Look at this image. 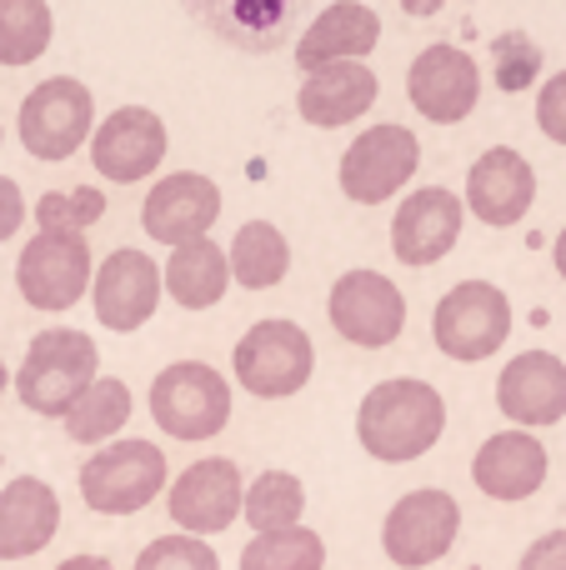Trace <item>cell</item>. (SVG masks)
I'll return each instance as SVG.
<instances>
[{
  "instance_id": "6da1fadb",
  "label": "cell",
  "mask_w": 566,
  "mask_h": 570,
  "mask_svg": "<svg viewBox=\"0 0 566 570\" xmlns=\"http://www.w3.org/2000/svg\"><path fill=\"white\" fill-rule=\"evenodd\" d=\"M447 431V401L437 385L417 381V375H397L367 391L357 405V441L367 455L387 465L421 461Z\"/></svg>"
},
{
  "instance_id": "7a4b0ae2",
  "label": "cell",
  "mask_w": 566,
  "mask_h": 570,
  "mask_svg": "<svg viewBox=\"0 0 566 570\" xmlns=\"http://www.w3.org/2000/svg\"><path fill=\"white\" fill-rule=\"evenodd\" d=\"M96 365L100 351L86 331H70V325H50L30 341L26 361L16 371V395L30 415H46V421H66V411L80 395L96 385Z\"/></svg>"
},
{
  "instance_id": "3957f363",
  "label": "cell",
  "mask_w": 566,
  "mask_h": 570,
  "mask_svg": "<svg viewBox=\"0 0 566 570\" xmlns=\"http://www.w3.org/2000/svg\"><path fill=\"white\" fill-rule=\"evenodd\" d=\"M231 371L246 385V395L256 401H286L316 371V345L286 315H271V321H256L246 335L236 341V355H231Z\"/></svg>"
},
{
  "instance_id": "277c9868",
  "label": "cell",
  "mask_w": 566,
  "mask_h": 570,
  "mask_svg": "<svg viewBox=\"0 0 566 570\" xmlns=\"http://www.w3.org/2000/svg\"><path fill=\"white\" fill-rule=\"evenodd\" d=\"M166 451L156 441H110L80 465V501L96 515H136L166 491Z\"/></svg>"
},
{
  "instance_id": "5b68a950",
  "label": "cell",
  "mask_w": 566,
  "mask_h": 570,
  "mask_svg": "<svg viewBox=\"0 0 566 570\" xmlns=\"http://www.w3.org/2000/svg\"><path fill=\"white\" fill-rule=\"evenodd\" d=\"M150 421L170 441H211L231 421V385L206 361H176L150 381Z\"/></svg>"
},
{
  "instance_id": "8992f818",
  "label": "cell",
  "mask_w": 566,
  "mask_h": 570,
  "mask_svg": "<svg viewBox=\"0 0 566 570\" xmlns=\"http://www.w3.org/2000/svg\"><path fill=\"white\" fill-rule=\"evenodd\" d=\"M511 335V301L491 281H461L431 311V341L447 361H487Z\"/></svg>"
},
{
  "instance_id": "52a82bcc",
  "label": "cell",
  "mask_w": 566,
  "mask_h": 570,
  "mask_svg": "<svg viewBox=\"0 0 566 570\" xmlns=\"http://www.w3.org/2000/svg\"><path fill=\"white\" fill-rule=\"evenodd\" d=\"M20 146L46 166L70 160L86 136H96V96L86 90V80L76 76H56L40 80L26 100H20Z\"/></svg>"
},
{
  "instance_id": "ba28073f",
  "label": "cell",
  "mask_w": 566,
  "mask_h": 570,
  "mask_svg": "<svg viewBox=\"0 0 566 570\" xmlns=\"http://www.w3.org/2000/svg\"><path fill=\"white\" fill-rule=\"evenodd\" d=\"M417 166H421L417 130L387 120V126L361 130L347 146V156H341V190H347V200H357V206H381V200H391L397 190H407Z\"/></svg>"
},
{
  "instance_id": "9c48e42d",
  "label": "cell",
  "mask_w": 566,
  "mask_h": 570,
  "mask_svg": "<svg viewBox=\"0 0 566 570\" xmlns=\"http://www.w3.org/2000/svg\"><path fill=\"white\" fill-rule=\"evenodd\" d=\"M457 535H461L457 495L437 491V485H421V491L401 495L391 505L387 525H381V551L401 570H421V566H437L457 546Z\"/></svg>"
},
{
  "instance_id": "30bf717a",
  "label": "cell",
  "mask_w": 566,
  "mask_h": 570,
  "mask_svg": "<svg viewBox=\"0 0 566 570\" xmlns=\"http://www.w3.org/2000/svg\"><path fill=\"white\" fill-rule=\"evenodd\" d=\"M326 315L341 341L361 345V351H381V345H397L407 331V295L381 271H347L331 285Z\"/></svg>"
},
{
  "instance_id": "8fae6325",
  "label": "cell",
  "mask_w": 566,
  "mask_h": 570,
  "mask_svg": "<svg viewBox=\"0 0 566 570\" xmlns=\"http://www.w3.org/2000/svg\"><path fill=\"white\" fill-rule=\"evenodd\" d=\"M90 276H96V266H90L86 236H36V240H26V250L16 261L20 301L30 311H50V315L70 311L86 295Z\"/></svg>"
},
{
  "instance_id": "7c38bea8",
  "label": "cell",
  "mask_w": 566,
  "mask_h": 570,
  "mask_svg": "<svg viewBox=\"0 0 566 570\" xmlns=\"http://www.w3.org/2000/svg\"><path fill=\"white\" fill-rule=\"evenodd\" d=\"M407 96L431 126H461L481 100V66L461 46H427L407 70Z\"/></svg>"
},
{
  "instance_id": "4fadbf2b",
  "label": "cell",
  "mask_w": 566,
  "mask_h": 570,
  "mask_svg": "<svg viewBox=\"0 0 566 570\" xmlns=\"http://www.w3.org/2000/svg\"><path fill=\"white\" fill-rule=\"evenodd\" d=\"M241 501H246V485H241L236 461L226 455H206V461L186 465V471L170 481V521L180 525V535H221L236 525Z\"/></svg>"
},
{
  "instance_id": "5bb4252c",
  "label": "cell",
  "mask_w": 566,
  "mask_h": 570,
  "mask_svg": "<svg viewBox=\"0 0 566 570\" xmlns=\"http://www.w3.org/2000/svg\"><path fill=\"white\" fill-rule=\"evenodd\" d=\"M221 206L226 200H221L216 180H206L201 170H170L140 200V226L160 246H191V240L211 236V226L221 220Z\"/></svg>"
},
{
  "instance_id": "9a60e30c",
  "label": "cell",
  "mask_w": 566,
  "mask_h": 570,
  "mask_svg": "<svg viewBox=\"0 0 566 570\" xmlns=\"http://www.w3.org/2000/svg\"><path fill=\"white\" fill-rule=\"evenodd\" d=\"M166 150H170V136L156 110L120 106L90 136V166L106 180H116V186H136V180H146L166 160Z\"/></svg>"
},
{
  "instance_id": "2e32d148",
  "label": "cell",
  "mask_w": 566,
  "mask_h": 570,
  "mask_svg": "<svg viewBox=\"0 0 566 570\" xmlns=\"http://www.w3.org/2000/svg\"><path fill=\"white\" fill-rule=\"evenodd\" d=\"M471 216L491 230H511L517 220H527V210L537 206V170L521 150L491 146L471 160L467 170V200Z\"/></svg>"
},
{
  "instance_id": "e0dca14e",
  "label": "cell",
  "mask_w": 566,
  "mask_h": 570,
  "mask_svg": "<svg viewBox=\"0 0 566 570\" xmlns=\"http://www.w3.org/2000/svg\"><path fill=\"white\" fill-rule=\"evenodd\" d=\"M461 220H467L461 196H451L447 186H421V190H411L397 206V216H391V250H397V261L411 271L437 266L461 240Z\"/></svg>"
},
{
  "instance_id": "ac0fdd59",
  "label": "cell",
  "mask_w": 566,
  "mask_h": 570,
  "mask_svg": "<svg viewBox=\"0 0 566 570\" xmlns=\"http://www.w3.org/2000/svg\"><path fill=\"white\" fill-rule=\"evenodd\" d=\"M90 301H96L100 325H110L120 335L140 331L160 305V266L146 250H110L90 276Z\"/></svg>"
},
{
  "instance_id": "d6986e66",
  "label": "cell",
  "mask_w": 566,
  "mask_h": 570,
  "mask_svg": "<svg viewBox=\"0 0 566 570\" xmlns=\"http://www.w3.org/2000/svg\"><path fill=\"white\" fill-rule=\"evenodd\" d=\"M497 405L507 421H517V431H541V425L566 421V361L552 351H521L501 371Z\"/></svg>"
},
{
  "instance_id": "ffe728a7",
  "label": "cell",
  "mask_w": 566,
  "mask_h": 570,
  "mask_svg": "<svg viewBox=\"0 0 566 570\" xmlns=\"http://www.w3.org/2000/svg\"><path fill=\"white\" fill-rule=\"evenodd\" d=\"M547 445L537 441L531 431H497L481 441L477 461H471V481H477L481 495L501 505H517V501H531V495L547 485Z\"/></svg>"
},
{
  "instance_id": "44dd1931",
  "label": "cell",
  "mask_w": 566,
  "mask_h": 570,
  "mask_svg": "<svg viewBox=\"0 0 566 570\" xmlns=\"http://www.w3.org/2000/svg\"><path fill=\"white\" fill-rule=\"evenodd\" d=\"M381 96V80L367 60H341V66H321L301 80L296 90V110L306 126H321V130H336V126H351L361 120Z\"/></svg>"
},
{
  "instance_id": "7402d4cb",
  "label": "cell",
  "mask_w": 566,
  "mask_h": 570,
  "mask_svg": "<svg viewBox=\"0 0 566 570\" xmlns=\"http://www.w3.org/2000/svg\"><path fill=\"white\" fill-rule=\"evenodd\" d=\"M60 531V495L40 475H16L0 491V561L40 556Z\"/></svg>"
},
{
  "instance_id": "603a6c76",
  "label": "cell",
  "mask_w": 566,
  "mask_h": 570,
  "mask_svg": "<svg viewBox=\"0 0 566 570\" xmlns=\"http://www.w3.org/2000/svg\"><path fill=\"white\" fill-rule=\"evenodd\" d=\"M381 40V16L361 0H341L326 6L316 20L306 26V36L296 40V66L321 70V66H341V60H367Z\"/></svg>"
},
{
  "instance_id": "cb8c5ba5",
  "label": "cell",
  "mask_w": 566,
  "mask_h": 570,
  "mask_svg": "<svg viewBox=\"0 0 566 570\" xmlns=\"http://www.w3.org/2000/svg\"><path fill=\"white\" fill-rule=\"evenodd\" d=\"M160 291L176 305H186V311H211V305H221V295L231 291L226 250H221L216 240L176 246L166 261V276H160Z\"/></svg>"
},
{
  "instance_id": "d4e9b609",
  "label": "cell",
  "mask_w": 566,
  "mask_h": 570,
  "mask_svg": "<svg viewBox=\"0 0 566 570\" xmlns=\"http://www.w3.org/2000/svg\"><path fill=\"white\" fill-rule=\"evenodd\" d=\"M226 266H231V281L246 285V291H271V285H281L291 271V240L281 236L271 220H246V226L231 236Z\"/></svg>"
},
{
  "instance_id": "484cf974",
  "label": "cell",
  "mask_w": 566,
  "mask_h": 570,
  "mask_svg": "<svg viewBox=\"0 0 566 570\" xmlns=\"http://www.w3.org/2000/svg\"><path fill=\"white\" fill-rule=\"evenodd\" d=\"M241 511H246V525L256 535L291 531V525H301V515H306V485L291 471H261L256 481L246 485Z\"/></svg>"
},
{
  "instance_id": "4316f807",
  "label": "cell",
  "mask_w": 566,
  "mask_h": 570,
  "mask_svg": "<svg viewBox=\"0 0 566 570\" xmlns=\"http://www.w3.org/2000/svg\"><path fill=\"white\" fill-rule=\"evenodd\" d=\"M126 421H130L126 381H116V375H96V385L66 411V435L76 445H96V441H110Z\"/></svg>"
},
{
  "instance_id": "83f0119b",
  "label": "cell",
  "mask_w": 566,
  "mask_h": 570,
  "mask_svg": "<svg viewBox=\"0 0 566 570\" xmlns=\"http://www.w3.org/2000/svg\"><path fill=\"white\" fill-rule=\"evenodd\" d=\"M56 16L46 0H0V66H30L46 56Z\"/></svg>"
},
{
  "instance_id": "f1b7e54d",
  "label": "cell",
  "mask_w": 566,
  "mask_h": 570,
  "mask_svg": "<svg viewBox=\"0 0 566 570\" xmlns=\"http://www.w3.org/2000/svg\"><path fill=\"white\" fill-rule=\"evenodd\" d=\"M326 566V541L311 525L271 531L241 551V570H321Z\"/></svg>"
},
{
  "instance_id": "f546056e",
  "label": "cell",
  "mask_w": 566,
  "mask_h": 570,
  "mask_svg": "<svg viewBox=\"0 0 566 570\" xmlns=\"http://www.w3.org/2000/svg\"><path fill=\"white\" fill-rule=\"evenodd\" d=\"M100 216H106V196H100V190H90V186L50 190V196H40V206H36L40 236H86Z\"/></svg>"
},
{
  "instance_id": "4dcf8cb0",
  "label": "cell",
  "mask_w": 566,
  "mask_h": 570,
  "mask_svg": "<svg viewBox=\"0 0 566 570\" xmlns=\"http://www.w3.org/2000/svg\"><path fill=\"white\" fill-rule=\"evenodd\" d=\"M537 76H541V46L527 30H501L491 40V80H497V90L521 96Z\"/></svg>"
},
{
  "instance_id": "1f68e13d",
  "label": "cell",
  "mask_w": 566,
  "mask_h": 570,
  "mask_svg": "<svg viewBox=\"0 0 566 570\" xmlns=\"http://www.w3.org/2000/svg\"><path fill=\"white\" fill-rule=\"evenodd\" d=\"M136 570H221V556L196 535H160L136 556Z\"/></svg>"
},
{
  "instance_id": "d6a6232c",
  "label": "cell",
  "mask_w": 566,
  "mask_h": 570,
  "mask_svg": "<svg viewBox=\"0 0 566 570\" xmlns=\"http://www.w3.org/2000/svg\"><path fill=\"white\" fill-rule=\"evenodd\" d=\"M537 126L547 140L566 146V70H557V76L537 90Z\"/></svg>"
},
{
  "instance_id": "836d02e7",
  "label": "cell",
  "mask_w": 566,
  "mask_h": 570,
  "mask_svg": "<svg viewBox=\"0 0 566 570\" xmlns=\"http://www.w3.org/2000/svg\"><path fill=\"white\" fill-rule=\"evenodd\" d=\"M517 570H566V531H547L527 546Z\"/></svg>"
},
{
  "instance_id": "e575fe53",
  "label": "cell",
  "mask_w": 566,
  "mask_h": 570,
  "mask_svg": "<svg viewBox=\"0 0 566 570\" xmlns=\"http://www.w3.org/2000/svg\"><path fill=\"white\" fill-rule=\"evenodd\" d=\"M20 226H26V196L10 176H0V240H10Z\"/></svg>"
},
{
  "instance_id": "d590c367",
  "label": "cell",
  "mask_w": 566,
  "mask_h": 570,
  "mask_svg": "<svg viewBox=\"0 0 566 570\" xmlns=\"http://www.w3.org/2000/svg\"><path fill=\"white\" fill-rule=\"evenodd\" d=\"M56 570H116V566L100 561V556H70V561H60Z\"/></svg>"
},
{
  "instance_id": "8d00e7d4",
  "label": "cell",
  "mask_w": 566,
  "mask_h": 570,
  "mask_svg": "<svg viewBox=\"0 0 566 570\" xmlns=\"http://www.w3.org/2000/svg\"><path fill=\"white\" fill-rule=\"evenodd\" d=\"M552 261H557V276L566 281V230L557 236V246H552Z\"/></svg>"
},
{
  "instance_id": "74e56055",
  "label": "cell",
  "mask_w": 566,
  "mask_h": 570,
  "mask_svg": "<svg viewBox=\"0 0 566 570\" xmlns=\"http://www.w3.org/2000/svg\"><path fill=\"white\" fill-rule=\"evenodd\" d=\"M6 385H10V375H6V361H0V401H6Z\"/></svg>"
}]
</instances>
